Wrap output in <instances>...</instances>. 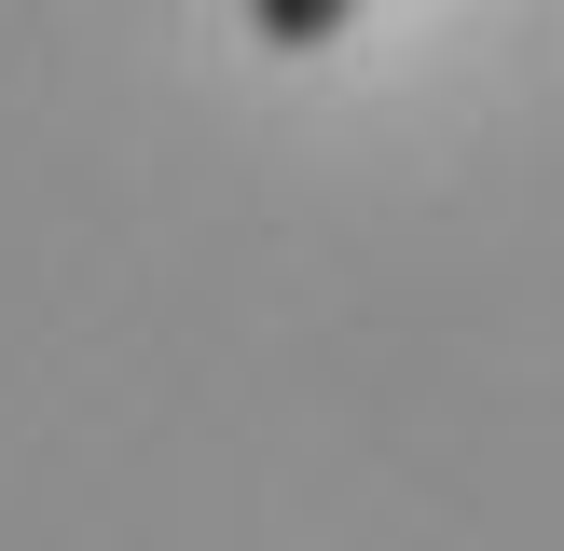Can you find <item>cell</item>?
Masks as SVG:
<instances>
[{"label":"cell","mask_w":564,"mask_h":551,"mask_svg":"<svg viewBox=\"0 0 564 551\" xmlns=\"http://www.w3.org/2000/svg\"><path fill=\"white\" fill-rule=\"evenodd\" d=\"M358 14H372V0H248V42L262 55H317V42H345Z\"/></svg>","instance_id":"cell-1"}]
</instances>
